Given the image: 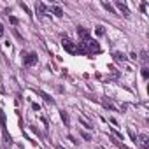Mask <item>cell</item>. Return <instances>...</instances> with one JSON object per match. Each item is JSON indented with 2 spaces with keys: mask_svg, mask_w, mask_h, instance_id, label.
<instances>
[{
  "mask_svg": "<svg viewBox=\"0 0 149 149\" xmlns=\"http://www.w3.org/2000/svg\"><path fill=\"white\" fill-rule=\"evenodd\" d=\"M2 149H6V147H2Z\"/></svg>",
  "mask_w": 149,
  "mask_h": 149,
  "instance_id": "obj_27",
  "label": "cell"
},
{
  "mask_svg": "<svg viewBox=\"0 0 149 149\" xmlns=\"http://www.w3.org/2000/svg\"><path fill=\"white\" fill-rule=\"evenodd\" d=\"M37 93H39V95H40V97H42V98H44V100L47 102V104H53V98H51V95H47V93H44L42 90H39Z\"/></svg>",
  "mask_w": 149,
  "mask_h": 149,
  "instance_id": "obj_9",
  "label": "cell"
},
{
  "mask_svg": "<svg viewBox=\"0 0 149 149\" xmlns=\"http://www.w3.org/2000/svg\"><path fill=\"white\" fill-rule=\"evenodd\" d=\"M77 35H79V40H84V39H90L91 37L90 32L86 28H83V26H77Z\"/></svg>",
  "mask_w": 149,
  "mask_h": 149,
  "instance_id": "obj_7",
  "label": "cell"
},
{
  "mask_svg": "<svg viewBox=\"0 0 149 149\" xmlns=\"http://www.w3.org/2000/svg\"><path fill=\"white\" fill-rule=\"evenodd\" d=\"M60 116H61V119H63V123H65V126H68V125H70V119H68V114H67L65 111H61V112H60Z\"/></svg>",
  "mask_w": 149,
  "mask_h": 149,
  "instance_id": "obj_11",
  "label": "cell"
},
{
  "mask_svg": "<svg viewBox=\"0 0 149 149\" xmlns=\"http://www.w3.org/2000/svg\"><path fill=\"white\" fill-rule=\"evenodd\" d=\"M0 126H2L4 142H6V144H11V135H9V132H7V121H6V114H4L2 109H0Z\"/></svg>",
  "mask_w": 149,
  "mask_h": 149,
  "instance_id": "obj_2",
  "label": "cell"
},
{
  "mask_svg": "<svg viewBox=\"0 0 149 149\" xmlns=\"http://www.w3.org/2000/svg\"><path fill=\"white\" fill-rule=\"evenodd\" d=\"M142 77H144V79L149 77V68H147V67H142Z\"/></svg>",
  "mask_w": 149,
  "mask_h": 149,
  "instance_id": "obj_17",
  "label": "cell"
},
{
  "mask_svg": "<svg viewBox=\"0 0 149 149\" xmlns=\"http://www.w3.org/2000/svg\"><path fill=\"white\" fill-rule=\"evenodd\" d=\"M111 132H112V133L116 135V139H118V140H123V135H121V133H119V132H118L116 128H111Z\"/></svg>",
  "mask_w": 149,
  "mask_h": 149,
  "instance_id": "obj_16",
  "label": "cell"
},
{
  "mask_svg": "<svg viewBox=\"0 0 149 149\" xmlns=\"http://www.w3.org/2000/svg\"><path fill=\"white\" fill-rule=\"evenodd\" d=\"M4 35V26H2V23H0V37Z\"/></svg>",
  "mask_w": 149,
  "mask_h": 149,
  "instance_id": "obj_25",
  "label": "cell"
},
{
  "mask_svg": "<svg viewBox=\"0 0 149 149\" xmlns=\"http://www.w3.org/2000/svg\"><path fill=\"white\" fill-rule=\"evenodd\" d=\"M76 47H77V53H81V54L100 53V44H98L97 40H93L91 37H90V39H84V40H79Z\"/></svg>",
  "mask_w": 149,
  "mask_h": 149,
  "instance_id": "obj_1",
  "label": "cell"
},
{
  "mask_svg": "<svg viewBox=\"0 0 149 149\" xmlns=\"http://www.w3.org/2000/svg\"><path fill=\"white\" fill-rule=\"evenodd\" d=\"M58 149H65V147H61V146H58Z\"/></svg>",
  "mask_w": 149,
  "mask_h": 149,
  "instance_id": "obj_26",
  "label": "cell"
},
{
  "mask_svg": "<svg viewBox=\"0 0 149 149\" xmlns=\"http://www.w3.org/2000/svg\"><path fill=\"white\" fill-rule=\"evenodd\" d=\"M102 104H104V107H107V109H111V111H118V107H116V105H114L109 98H107V100H104Z\"/></svg>",
  "mask_w": 149,
  "mask_h": 149,
  "instance_id": "obj_10",
  "label": "cell"
},
{
  "mask_svg": "<svg viewBox=\"0 0 149 149\" xmlns=\"http://www.w3.org/2000/svg\"><path fill=\"white\" fill-rule=\"evenodd\" d=\"M140 60H142L144 63L147 61V54H146V51H142V53H140Z\"/></svg>",
  "mask_w": 149,
  "mask_h": 149,
  "instance_id": "obj_21",
  "label": "cell"
},
{
  "mask_svg": "<svg viewBox=\"0 0 149 149\" xmlns=\"http://www.w3.org/2000/svg\"><path fill=\"white\" fill-rule=\"evenodd\" d=\"M21 56H23V65L25 67H32V65L37 63V54L35 53H23Z\"/></svg>",
  "mask_w": 149,
  "mask_h": 149,
  "instance_id": "obj_4",
  "label": "cell"
},
{
  "mask_svg": "<svg viewBox=\"0 0 149 149\" xmlns=\"http://www.w3.org/2000/svg\"><path fill=\"white\" fill-rule=\"evenodd\" d=\"M37 9H39L40 14H46V13H47V7H46L44 4H40V2H37Z\"/></svg>",
  "mask_w": 149,
  "mask_h": 149,
  "instance_id": "obj_13",
  "label": "cell"
},
{
  "mask_svg": "<svg viewBox=\"0 0 149 149\" xmlns=\"http://www.w3.org/2000/svg\"><path fill=\"white\" fill-rule=\"evenodd\" d=\"M112 56H114V60H116V61H125V60H126V56H125L123 53H119V51H114V53H112Z\"/></svg>",
  "mask_w": 149,
  "mask_h": 149,
  "instance_id": "obj_8",
  "label": "cell"
},
{
  "mask_svg": "<svg viewBox=\"0 0 149 149\" xmlns=\"http://www.w3.org/2000/svg\"><path fill=\"white\" fill-rule=\"evenodd\" d=\"M19 7H21V9H23V11H25V13H26V14H28V16L32 18V13H30V9H28V6H26V4H23V2H19Z\"/></svg>",
  "mask_w": 149,
  "mask_h": 149,
  "instance_id": "obj_15",
  "label": "cell"
},
{
  "mask_svg": "<svg viewBox=\"0 0 149 149\" xmlns=\"http://www.w3.org/2000/svg\"><path fill=\"white\" fill-rule=\"evenodd\" d=\"M135 142L139 144L140 149H149V139H147V135H137Z\"/></svg>",
  "mask_w": 149,
  "mask_h": 149,
  "instance_id": "obj_5",
  "label": "cell"
},
{
  "mask_svg": "<svg viewBox=\"0 0 149 149\" xmlns=\"http://www.w3.org/2000/svg\"><path fill=\"white\" fill-rule=\"evenodd\" d=\"M9 21H11V23H13V25H18V19H16V18H14V16H9Z\"/></svg>",
  "mask_w": 149,
  "mask_h": 149,
  "instance_id": "obj_23",
  "label": "cell"
},
{
  "mask_svg": "<svg viewBox=\"0 0 149 149\" xmlns=\"http://www.w3.org/2000/svg\"><path fill=\"white\" fill-rule=\"evenodd\" d=\"M79 121L83 123V126H86V128H93V126H90V123H88V121H86L84 118H79Z\"/></svg>",
  "mask_w": 149,
  "mask_h": 149,
  "instance_id": "obj_18",
  "label": "cell"
},
{
  "mask_svg": "<svg viewBox=\"0 0 149 149\" xmlns=\"http://www.w3.org/2000/svg\"><path fill=\"white\" fill-rule=\"evenodd\" d=\"M146 9H147V4H146V2H144V4H140V11H142V13H146Z\"/></svg>",
  "mask_w": 149,
  "mask_h": 149,
  "instance_id": "obj_24",
  "label": "cell"
},
{
  "mask_svg": "<svg viewBox=\"0 0 149 149\" xmlns=\"http://www.w3.org/2000/svg\"><path fill=\"white\" fill-rule=\"evenodd\" d=\"M114 4H116V7L123 13V16H125V18H128V16H130V11H128V7L125 6V2H121V0H116Z\"/></svg>",
  "mask_w": 149,
  "mask_h": 149,
  "instance_id": "obj_6",
  "label": "cell"
},
{
  "mask_svg": "<svg viewBox=\"0 0 149 149\" xmlns=\"http://www.w3.org/2000/svg\"><path fill=\"white\" fill-rule=\"evenodd\" d=\"M61 46H63V49H65L67 53H70V54H77V47H76V44H74L70 39L63 37V40H61Z\"/></svg>",
  "mask_w": 149,
  "mask_h": 149,
  "instance_id": "obj_3",
  "label": "cell"
},
{
  "mask_svg": "<svg viewBox=\"0 0 149 149\" xmlns=\"http://www.w3.org/2000/svg\"><path fill=\"white\" fill-rule=\"evenodd\" d=\"M53 13H54L58 18H61V16H63V11H61V7H60V6H54V7H53Z\"/></svg>",
  "mask_w": 149,
  "mask_h": 149,
  "instance_id": "obj_14",
  "label": "cell"
},
{
  "mask_svg": "<svg viewBox=\"0 0 149 149\" xmlns=\"http://www.w3.org/2000/svg\"><path fill=\"white\" fill-rule=\"evenodd\" d=\"M81 135H83V139H84V140H91V135H90L88 132H81Z\"/></svg>",
  "mask_w": 149,
  "mask_h": 149,
  "instance_id": "obj_19",
  "label": "cell"
},
{
  "mask_svg": "<svg viewBox=\"0 0 149 149\" xmlns=\"http://www.w3.org/2000/svg\"><path fill=\"white\" fill-rule=\"evenodd\" d=\"M102 6H104V7H105V9H107V11H109L111 14H116V11H114V7H112V6H111L109 2H102Z\"/></svg>",
  "mask_w": 149,
  "mask_h": 149,
  "instance_id": "obj_12",
  "label": "cell"
},
{
  "mask_svg": "<svg viewBox=\"0 0 149 149\" xmlns=\"http://www.w3.org/2000/svg\"><path fill=\"white\" fill-rule=\"evenodd\" d=\"M95 32H97V35H104V26H100V25H98Z\"/></svg>",
  "mask_w": 149,
  "mask_h": 149,
  "instance_id": "obj_20",
  "label": "cell"
},
{
  "mask_svg": "<svg viewBox=\"0 0 149 149\" xmlns=\"http://www.w3.org/2000/svg\"><path fill=\"white\" fill-rule=\"evenodd\" d=\"M128 135L132 137V140H137V135L133 133V130H128Z\"/></svg>",
  "mask_w": 149,
  "mask_h": 149,
  "instance_id": "obj_22",
  "label": "cell"
}]
</instances>
